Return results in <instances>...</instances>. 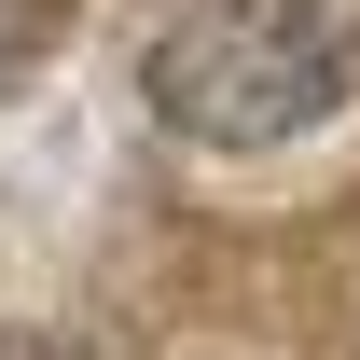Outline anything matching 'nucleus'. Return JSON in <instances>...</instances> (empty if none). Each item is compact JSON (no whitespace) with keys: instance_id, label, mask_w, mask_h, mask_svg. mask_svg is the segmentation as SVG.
Segmentation results:
<instances>
[{"instance_id":"f03ea898","label":"nucleus","mask_w":360,"mask_h":360,"mask_svg":"<svg viewBox=\"0 0 360 360\" xmlns=\"http://www.w3.org/2000/svg\"><path fill=\"white\" fill-rule=\"evenodd\" d=\"M0 360H111L97 333H0Z\"/></svg>"},{"instance_id":"f257e3e1","label":"nucleus","mask_w":360,"mask_h":360,"mask_svg":"<svg viewBox=\"0 0 360 360\" xmlns=\"http://www.w3.org/2000/svg\"><path fill=\"white\" fill-rule=\"evenodd\" d=\"M347 97V0H167L153 111L208 153H264Z\"/></svg>"}]
</instances>
